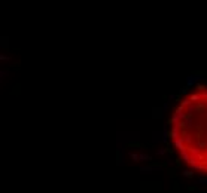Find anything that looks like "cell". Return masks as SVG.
<instances>
[{
  "label": "cell",
  "mask_w": 207,
  "mask_h": 193,
  "mask_svg": "<svg viewBox=\"0 0 207 193\" xmlns=\"http://www.w3.org/2000/svg\"><path fill=\"white\" fill-rule=\"evenodd\" d=\"M168 125L179 159L189 169L207 174V83L195 85L180 98Z\"/></svg>",
  "instance_id": "1"
}]
</instances>
